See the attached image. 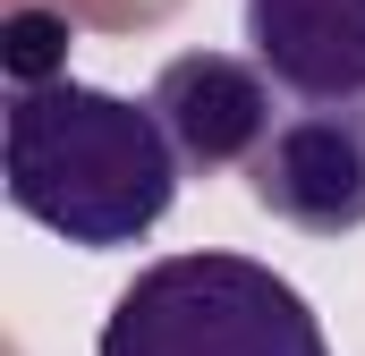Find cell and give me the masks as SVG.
<instances>
[{
    "label": "cell",
    "instance_id": "obj_1",
    "mask_svg": "<svg viewBox=\"0 0 365 356\" xmlns=\"http://www.w3.org/2000/svg\"><path fill=\"white\" fill-rule=\"evenodd\" d=\"M179 178H187V162L153 102L77 85V77H34V85L9 93L0 187L34 229L68 238L86 255L145 246L170 221Z\"/></svg>",
    "mask_w": 365,
    "mask_h": 356
},
{
    "label": "cell",
    "instance_id": "obj_2",
    "mask_svg": "<svg viewBox=\"0 0 365 356\" xmlns=\"http://www.w3.org/2000/svg\"><path fill=\"white\" fill-rule=\"evenodd\" d=\"M93 356H331L297 280L255 255H162L102 314Z\"/></svg>",
    "mask_w": 365,
    "mask_h": 356
},
{
    "label": "cell",
    "instance_id": "obj_3",
    "mask_svg": "<svg viewBox=\"0 0 365 356\" xmlns=\"http://www.w3.org/2000/svg\"><path fill=\"white\" fill-rule=\"evenodd\" d=\"M247 195L306 229V238H349L365 229V102H297L280 110L272 136L247 162Z\"/></svg>",
    "mask_w": 365,
    "mask_h": 356
},
{
    "label": "cell",
    "instance_id": "obj_4",
    "mask_svg": "<svg viewBox=\"0 0 365 356\" xmlns=\"http://www.w3.org/2000/svg\"><path fill=\"white\" fill-rule=\"evenodd\" d=\"M272 68L264 60H238V51H179L162 77H153V110H162V127H170V145H179L187 170H247L255 162V145L272 136Z\"/></svg>",
    "mask_w": 365,
    "mask_h": 356
},
{
    "label": "cell",
    "instance_id": "obj_5",
    "mask_svg": "<svg viewBox=\"0 0 365 356\" xmlns=\"http://www.w3.org/2000/svg\"><path fill=\"white\" fill-rule=\"evenodd\" d=\"M247 51L297 102H365V0H247Z\"/></svg>",
    "mask_w": 365,
    "mask_h": 356
}]
</instances>
